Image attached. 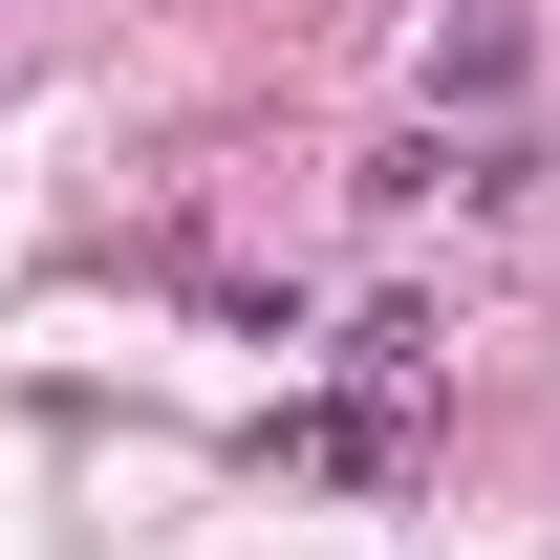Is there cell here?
Here are the masks:
<instances>
[]
</instances>
